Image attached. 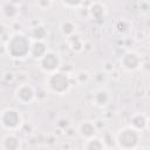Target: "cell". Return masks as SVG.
I'll use <instances>...</instances> for the list:
<instances>
[{
	"mask_svg": "<svg viewBox=\"0 0 150 150\" xmlns=\"http://www.w3.org/2000/svg\"><path fill=\"white\" fill-rule=\"evenodd\" d=\"M32 39L23 32H13L5 41V53L14 60H23L29 57Z\"/></svg>",
	"mask_w": 150,
	"mask_h": 150,
	"instance_id": "cell-1",
	"label": "cell"
},
{
	"mask_svg": "<svg viewBox=\"0 0 150 150\" xmlns=\"http://www.w3.org/2000/svg\"><path fill=\"white\" fill-rule=\"evenodd\" d=\"M73 76L61 69L48 74L45 81L46 89L48 93L54 95H66L69 93V90L73 87Z\"/></svg>",
	"mask_w": 150,
	"mask_h": 150,
	"instance_id": "cell-2",
	"label": "cell"
},
{
	"mask_svg": "<svg viewBox=\"0 0 150 150\" xmlns=\"http://www.w3.org/2000/svg\"><path fill=\"white\" fill-rule=\"evenodd\" d=\"M141 143V132L130 125H124L116 131L115 146L118 150H137Z\"/></svg>",
	"mask_w": 150,
	"mask_h": 150,
	"instance_id": "cell-3",
	"label": "cell"
},
{
	"mask_svg": "<svg viewBox=\"0 0 150 150\" xmlns=\"http://www.w3.org/2000/svg\"><path fill=\"white\" fill-rule=\"evenodd\" d=\"M0 125L9 132L20 130L23 125V118L21 112L13 107L5 108L0 111Z\"/></svg>",
	"mask_w": 150,
	"mask_h": 150,
	"instance_id": "cell-4",
	"label": "cell"
},
{
	"mask_svg": "<svg viewBox=\"0 0 150 150\" xmlns=\"http://www.w3.org/2000/svg\"><path fill=\"white\" fill-rule=\"evenodd\" d=\"M38 66L40 70L45 74H52L56 70H59L62 67V57L59 52L49 49L39 61Z\"/></svg>",
	"mask_w": 150,
	"mask_h": 150,
	"instance_id": "cell-5",
	"label": "cell"
},
{
	"mask_svg": "<svg viewBox=\"0 0 150 150\" xmlns=\"http://www.w3.org/2000/svg\"><path fill=\"white\" fill-rule=\"evenodd\" d=\"M143 66V60L139 53L129 49L124 52L120 59V67L127 73H135Z\"/></svg>",
	"mask_w": 150,
	"mask_h": 150,
	"instance_id": "cell-6",
	"label": "cell"
},
{
	"mask_svg": "<svg viewBox=\"0 0 150 150\" xmlns=\"http://www.w3.org/2000/svg\"><path fill=\"white\" fill-rule=\"evenodd\" d=\"M14 98L23 105H28L36 98V89L29 82H22L14 89Z\"/></svg>",
	"mask_w": 150,
	"mask_h": 150,
	"instance_id": "cell-7",
	"label": "cell"
},
{
	"mask_svg": "<svg viewBox=\"0 0 150 150\" xmlns=\"http://www.w3.org/2000/svg\"><path fill=\"white\" fill-rule=\"evenodd\" d=\"M76 134L82 138V139H88L91 138L94 136H97L98 134V128L96 125V123L91 120H83L81 121L77 127H76Z\"/></svg>",
	"mask_w": 150,
	"mask_h": 150,
	"instance_id": "cell-8",
	"label": "cell"
},
{
	"mask_svg": "<svg viewBox=\"0 0 150 150\" xmlns=\"http://www.w3.org/2000/svg\"><path fill=\"white\" fill-rule=\"evenodd\" d=\"M0 146H1V150H21L22 139L15 132H7L1 138Z\"/></svg>",
	"mask_w": 150,
	"mask_h": 150,
	"instance_id": "cell-9",
	"label": "cell"
},
{
	"mask_svg": "<svg viewBox=\"0 0 150 150\" xmlns=\"http://www.w3.org/2000/svg\"><path fill=\"white\" fill-rule=\"evenodd\" d=\"M107 12V6L102 1H91L88 4L89 19H93L95 21H104Z\"/></svg>",
	"mask_w": 150,
	"mask_h": 150,
	"instance_id": "cell-10",
	"label": "cell"
},
{
	"mask_svg": "<svg viewBox=\"0 0 150 150\" xmlns=\"http://www.w3.org/2000/svg\"><path fill=\"white\" fill-rule=\"evenodd\" d=\"M111 98L112 97H111L110 91L107 88H104V87L96 88L93 91V103L96 107H100V108L107 107L111 102Z\"/></svg>",
	"mask_w": 150,
	"mask_h": 150,
	"instance_id": "cell-11",
	"label": "cell"
},
{
	"mask_svg": "<svg viewBox=\"0 0 150 150\" xmlns=\"http://www.w3.org/2000/svg\"><path fill=\"white\" fill-rule=\"evenodd\" d=\"M48 50L49 48L45 40H32L29 48V57L35 61H39Z\"/></svg>",
	"mask_w": 150,
	"mask_h": 150,
	"instance_id": "cell-12",
	"label": "cell"
},
{
	"mask_svg": "<svg viewBox=\"0 0 150 150\" xmlns=\"http://www.w3.org/2000/svg\"><path fill=\"white\" fill-rule=\"evenodd\" d=\"M148 123H149V117L144 112H135L131 115L129 120V125L139 132L148 128Z\"/></svg>",
	"mask_w": 150,
	"mask_h": 150,
	"instance_id": "cell-13",
	"label": "cell"
},
{
	"mask_svg": "<svg viewBox=\"0 0 150 150\" xmlns=\"http://www.w3.org/2000/svg\"><path fill=\"white\" fill-rule=\"evenodd\" d=\"M0 12L6 19H16L19 15V6L15 2L6 1L4 4H0Z\"/></svg>",
	"mask_w": 150,
	"mask_h": 150,
	"instance_id": "cell-14",
	"label": "cell"
},
{
	"mask_svg": "<svg viewBox=\"0 0 150 150\" xmlns=\"http://www.w3.org/2000/svg\"><path fill=\"white\" fill-rule=\"evenodd\" d=\"M76 30H77V25L75 23V21L69 20V19H66V20H62L60 22V32L67 39L69 36L76 34Z\"/></svg>",
	"mask_w": 150,
	"mask_h": 150,
	"instance_id": "cell-15",
	"label": "cell"
},
{
	"mask_svg": "<svg viewBox=\"0 0 150 150\" xmlns=\"http://www.w3.org/2000/svg\"><path fill=\"white\" fill-rule=\"evenodd\" d=\"M67 42H68L69 48H70L73 52H75V53H80V52H82L83 48H84V40H83V39L81 38V35H79L77 33L74 34V35H71V36H69V38L67 39Z\"/></svg>",
	"mask_w": 150,
	"mask_h": 150,
	"instance_id": "cell-16",
	"label": "cell"
},
{
	"mask_svg": "<svg viewBox=\"0 0 150 150\" xmlns=\"http://www.w3.org/2000/svg\"><path fill=\"white\" fill-rule=\"evenodd\" d=\"M104 143L101 137L94 136L91 138H88L83 143V150H104Z\"/></svg>",
	"mask_w": 150,
	"mask_h": 150,
	"instance_id": "cell-17",
	"label": "cell"
},
{
	"mask_svg": "<svg viewBox=\"0 0 150 150\" xmlns=\"http://www.w3.org/2000/svg\"><path fill=\"white\" fill-rule=\"evenodd\" d=\"M47 28L45 27V25H42L41 22L36 23L35 26L32 27L30 30V39L32 40H45V38L47 36Z\"/></svg>",
	"mask_w": 150,
	"mask_h": 150,
	"instance_id": "cell-18",
	"label": "cell"
},
{
	"mask_svg": "<svg viewBox=\"0 0 150 150\" xmlns=\"http://www.w3.org/2000/svg\"><path fill=\"white\" fill-rule=\"evenodd\" d=\"M89 80H90V74L87 70H79L73 76V81L77 84H86L89 82Z\"/></svg>",
	"mask_w": 150,
	"mask_h": 150,
	"instance_id": "cell-19",
	"label": "cell"
},
{
	"mask_svg": "<svg viewBox=\"0 0 150 150\" xmlns=\"http://www.w3.org/2000/svg\"><path fill=\"white\" fill-rule=\"evenodd\" d=\"M71 125V122L69 120V117L67 116H60L57 120H56V128L61 131H66L67 129H69Z\"/></svg>",
	"mask_w": 150,
	"mask_h": 150,
	"instance_id": "cell-20",
	"label": "cell"
},
{
	"mask_svg": "<svg viewBox=\"0 0 150 150\" xmlns=\"http://www.w3.org/2000/svg\"><path fill=\"white\" fill-rule=\"evenodd\" d=\"M89 4V2H88ZM75 15L77 19L80 20H88L89 19V13H88V5L86 6L84 2H82V5L75 9Z\"/></svg>",
	"mask_w": 150,
	"mask_h": 150,
	"instance_id": "cell-21",
	"label": "cell"
},
{
	"mask_svg": "<svg viewBox=\"0 0 150 150\" xmlns=\"http://www.w3.org/2000/svg\"><path fill=\"white\" fill-rule=\"evenodd\" d=\"M115 28H116V30H117L120 34H125V33H128L129 29H130V22H129L128 20H125V19H120V20L116 22Z\"/></svg>",
	"mask_w": 150,
	"mask_h": 150,
	"instance_id": "cell-22",
	"label": "cell"
},
{
	"mask_svg": "<svg viewBox=\"0 0 150 150\" xmlns=\"http://www.w3.org/2000/svg\"><path fill=\"white\" fill-rule=\"evenodd\" d=\"M102 141H103L105 148H109V149H114L115 148V136L110 131H107L103 135Z\"/></svg>",
	"mask_w": 150,
	"mask_h": 150,
	"instance_id": "cell-23",
	"label": "cell"
},
{
	"mask_svg": "<svg viewBox=\"0 0 150 150\" xmlns=\"http://www.w3.org/2000/svg\"><path fill=\"white\" fill-rule=\"evenodd\" d=\"M107 79H108V74H107L105 71H103V70L97 71V73L95 74V80H96V82L100 83V84H103V83L107 81Z\"/></svg>",
	"mask_w": 150,
	"mask_h": 150,
	"instance_id": "cell-24",
	"label": "cell"
},
{
	"mask_svg": "<svg viewBox=\"0 0 150 150\" xmlns=\"http://www.w3.org/2000/svg\"><path fill=\"white\" fill-rule=\"evenodd\" d=\"M36 6L42 9V11H47L52 6H53V1H49V0H41V1H38L36 2Z\"/></svg>",
	"mask_w": 150,
	"mask_h": 150,
	"instance_id": "cell-25",
	"label": "cell"
},
{
	"mask_svg": "<svg viewBox=\"0 0 150 150\" xmlns=\"http://www.w3.org/2000/svg\"><path fill=\"white\" fill-rule=\"evenodd\" d=\"M139 11H141V13L144 14V15L148 14L149 11H150V2L146 1V0L141 1V2H139Z\"/></svg>",
	"mask_w": 150,
	"mask_h": 150,
	"instance_id": "cell-26",
	"label": "cell"
},
{
	"mask_svg": "<svg viewBox=\"0 0 150 150\" xmlns=\"http://www.w3.org/2000/svg\"><path fill=\"white\" fill-rule=\"evenodd\" d=\"M64 7L67 8H71V9H76L82 5V1H76V2H70V1H62L61 2Z\"/></svg>",
	"mask_w": 150,
	"mask_h": 150,
	"instance_id": "cell-27",
	"label": "cell"
},
{
	"mask_svg": "<svg viewBox=\"0 0 150 150\" xmlns=\"http://www.w3.org/2000/svg\"><path fill=\"white\" fill-rule=\"evenodd\" d=\"M6 33H7V26L2 21H0V38H2Z\"/></svg>",
	"mask_w": 150,
	"mask_h": 150,
	"instance_id": "cell-28",
	"label": "cell"
},
{
	"mask_svg": "<svg viewBox=\"0 0 150 150\" xmlns=\"http://www.w3.org/2000/svg\"><path fill=\"white\" fill-rule=\"evenodd\" d=\"M5 77H6V81H7V82H9V81L12 82L15 76H14V74H13L12 71H6V73H5Z\"/></svg>",
	"mask_w": 150,
	"mask_h": 150,
	"instance_id": "cell-29",
	"label": "cell"
},
{
	"mask_svg": "<svg viewBox=\"0 0 150 150\" xmlns=\"http://www.w3.org/2000/svg\"><path fill=\"white\" fill-rule=\"evenodd\" d=\"M141 150H150L149 148H143V149H141Z\"/></svg>",
	"mask_w": 150,
	"mask_h": 150,
	"instance_id": "cell-30",
	"label": "cell"
},
{
	"mask_svg": "<svg viewBox=\"0 0 150 150\" xmlns=\"http://www.w3.org/2000/svg\"><path fill=\"white\" fill-rule=\"evenodd\" d=\"M104 150H114V149H109V148H105Z\"/></svg>",
	"mask_w": 150,
	"mask_h": 150,
	"instance_id": "cell-31",
	"label": "cell"
}]
</instances>
